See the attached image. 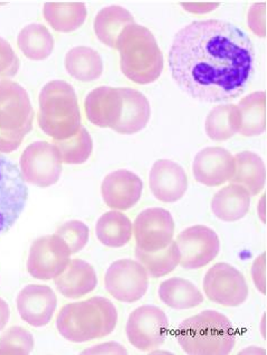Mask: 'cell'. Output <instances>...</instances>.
Masks as SVG:
<instances>
[{
	"mask_svg": "<svg viewBox=\"0 0 267 355\" xmlns=\"http://www.w3.org/2000/svg\"><path fill=\"white\" fill-rule=\"evenodd\" d=\"M116 324V306L99 296L67 304L56 318L58 333L73 343H85L105 338L113 332Z\"/></svg>",
	"mask_w": 267,
	"mask_h": 355,
	"instance_id": "7a4b0ae2",
	"label": "cell"
},
{
	"mask_svg": "<svg viewBox=\"0 0 267 355\" xmlns=\"http://www.w3.org/2000/svg\"><path fill=\"white\" fill-rule=\"evenodd\" d=\"M54 146L62 164L67 165L84 164L93 152V140L84 127L68 139L56 140Z\"/></svg>",
	"mask_w": 267,
	"mask_h": 355,
	"instance_id": "d6a6232c",
	"label": "cell"
},
{
	"mask_svg": "<svg viewBox=\"0 0 267 355\" xmlns=\"http://www.w3.org/2000/svg\"><path fill=\"white\" fill-rule=\"evenodd\" d=\"M19 70V60L10 44L0 37V78H12Z\"/></svg>",
	"mask_w": 267,
	"mask_h": 355,
	"instance_id": "d590c367",
	"label": "cell"
},
{
	"mask_svg": "<svg viewBox=\"0 0 267 355\" xmlns=\"http://www.w3.org/2000/svg\"><path fill=\"white\" fill-rule=\"evenodd\" d=\"M235 158L227 149L207 147L196 155L192 173L198 183L216 187L230 182L235 174Z\"/></svg>",
	"mask_w": 267,
	"mask_h": 355,
	"instance_id": "9a60e30c",
	"label": "cell"
},
{
	"mask_svg": "<svg viewBox=\"0 0 267 355\" xmlns=\"http://www.w3.org/2000/svg\"><path fill=\"white\" fill-rule=\"evenodd\" d=\"M38 103V125L55 141L68 139L82 128L79 100L74 87L67 82H48L42 89Z\"/></svg>",
	"mask_w": 267,
	"mask_h": 355,
	"instance_id": "5b68a950",
	"label": "cell"
},
{
	"mask_svg": "<svg viewBox=\"0 0 267 355\" xmlns=\"http://www.w3.org/2000/svg\"><path fill=\"white\" fill-rule=\"evenodd\" d=\"M253 42L243 29L218 19L192 21L174 35L169 67L192 99L228 101L244 94L254 72Z\"/></svg>",
	"mask_w": 267,
	"mask_h": 355,
	"instance_id": "6da1fadb",
	"label": "cell"
},
{
	"mask_svg": "<svg viewBox=\"0 0 267 355\" xmlns=\"http://www.w3.org/2000/svg\"><path fill=\"white\" fill-rule=\"evenodd\" d=\"M68 74L81 82L95 81L103 73V62L99 53L86 46L74 47L65 56Z\"/></svg>",
	"mask_w": 267,
	"mask_h": 355,
	"instance_id": "f1b7e54d",
	"label": "cell"
},
{
	"mask_svg": "<svg viewBox=\"0 0 267 355\" xmlns=\"http://www.w3.org/2000/svg\"><path fill=\"white\" fill-rule=\"evenodd\" d=\"M250 207V194L239 184H230L216 193L212 200V211L224 222L239 221Z\"/></svg>",
	"mask_w": 267,
	"mask_h": 355,
	"instance_id": "7402d4cb",
	"label": "cell"
},
{
	"mask_svg": "<svg viewBox=\"0 0 267 355\" xmlns=\"http://www.w3.org/2000/svg\"><path fill=\"white\" fill-rule=\"evenodd\" d=\"M252 277L256 288L263 295H266V254H261L254 261Z\"/></svg>",
	"mask_w": 267,
	"mask_h": 355,
	"instance_id": "8d00e7d4",
	"label": "cell"
},
{
	"mask_svg": "<svg viewBox=\"0 0 267 355\" xmlns=\"http://www.w3.org/2000/svg\"><path fill=\"white\" fill-rule=\"evenodd\" d=\"M132 227L137 248L147 252L163 250L174 239V218L172 213L161 207L142 211Z\"/></svg>",
	"mask_w": 267,
	"mask_h": 355,
	"instance_id": "5bb4252c",
	"label": "cell"
},
{
	"mask_svg": "<svg viewBox=\"0 0 267 355\" xmlns=\"http://www.w3.org/2000/svg\"><path fill=\"white\" fill-rule=\"evenodd\" d=\"M121 71L137 85H150L159 79L163 56L154 34L147 27L132 24L125 27L116 42Z\"/></svg>",
	"mask_w": 267,
	"mask_h": 355,
	"instance_id": "277c9868",
	"label": "cell"
},
{
	"mask_svg": "<svg viewBox=\"0 0 267 355\" xmlns=\"http://www.w3.org/2000/svg\"><path fill=\"white\" fill-rule=\"evenodd\" d=\"M158 293L165 305L178 311L195 309L203 302V295L197 286L181 277H172L163 282Z\"/></svg>",
	"mask_w": 267,
	"mask_h": 355,
	"instance_id": "603a6c76",
	"label": "cell"
},
{
	"mask_svg": "<svg viewBox=\"0 0 267 355\" xmlns=\"http://www.w3.org/2000/svg\"><path fill=\"white\" fill-rule=\"evenodd\" d=\"M203 288L210 302L225 307L243 305L250 293L241 271L225 262H218L207 271Z\"/></svg>",
	"mask_w": 267,
	"mask_h": 355,
	"instance_id": "ba28073f",
	"label": "cell"
},
{
	"mask_svg": "<svg viewBox=\"0 0 267 355\" xmlns=\"http://www.w3.org/2000/svg\"><path fill=\"white\" fill-rule=\"evenodd\" d=\"M18 47L24 55L33 61H43L54 50V38L41 24H30L21 29L17 37Z\"/></svg>",
	"mask_w": 267,
	"mask_h": 355,
	"instance_id": "4dcf8cb0",
	"label": "cell"
},
{
	"mask_svg": "<svg viewBox=\"0 0 267 355\" xmlns=\"http://www.w3.org/2000/svg\"><path fill=\"white\" fill-rule=\"evenodd\" d=\"M149 185L154 198L163 203L179 201L188 189V178L185 169L174 160L160 159L154 164Z\"/></svg>",
	"mask_w": 267,
	"mask_h": 355,
	"instance_id": "ac0fdd59",
	"label": "cell"
},
{
	"mask_svg": "<svg viewBox=\"0 0 267 355\" xmlns=\"http://www.w3.org/2000/svg\"><path fill=\"white\" fill-rule=\"evenodd\" d=\"M125 333L132 347L140 351H154L166 342L169 320L157 306H141L129 316Z\"/></svg>",
	"mask_w": 267,
	"mask_h": 355,
	"instance_id": "52a82bcc",
	"label": "cell"
},
{
	"mask_svg": "<svg viewBox=\"0 0 267 355\" xmlns=\"http://www.w3.org/2000/svg\"><path fill=\"white\" fill-rule=\"evenodd\" d=\"M71 254L68 245L56 233L42 236L33 242L27 259V270L35 279H54L70 263Z\"/></svg>",
	"mask_w": 267,
	"mask_h": 355,
	"instance_id": "8fae6325",
	"label": "cell"
},
{
	"mask_svg": "<svg viewBox=\"0 0 267 355\" xmlns=\"http://www.w3.org/2000/svg\"><path fill=\"white\" fill-rule=\"evenodd\" d=\"M235 158V174L230 182L239 184L250 192V196H257L264 189L266 183V168L259 155L253 152H241Z\"/></svg>",
	"mask_w": 267,
	"mask_h": 355,
	"instance_id": "cb8c5ba5",
	"label": "cell"
},
{
	"mask_svg": "<svg viewBox=\"0 0 267 355\" xmlns=\"http://www.w3.org/2000/svg\"><path fill=\"white\" fill-rule=\"evenodd\" d=\"M176 242L181 254L179 265L185 269H199L210 265L221 250L217 233L206 225L187 227Z\"/></svg>",
	"mask_w": 267,
	"mask_h": 355,
	"instance_id": "4fadbf2b",
	"label": "cell"
},
{
	"mask_svg": "<svg viewBox=\"0 0 267 355\" xmlns=\"http://www.w3.org/2000/svg\"><path fill=\"white\" fill-rule=\"evenodd\" d=\"M122 96V114L113 130L118 134H137L148 125L151 107L148 99L140 91L131 87H120Z\"/></svg>",
	"mask_w": 267,
	"mask_h": 355,
	"instance_id": "44dd1931",
	"label": "cell"
},
{
	"mask_svg": "<svg viewBox=\"0 0 267 355\" xmlns=\"http://www.w3.org/2000/svg\"><path fill=\"white\" fill-rule=\"evenodd\" d=\"M43 15L56 32L71 33L84 24L87 10L84 3H46Z\"/></svg>",
	"mask_w": 267,
	"mask_h": 355,
	"instance_id": "4316f807",
	"label": "cell"
},
{
	"mask_svg": "<svg viewBox=\"0 0 267 355\" xmlns=\"http://www.w3.org/2000/svg\"><path fill=\"white\" fill-rule=\"evenodd\" d=\"M28 198V189L21 171L0 155V234L16 223Z\"/></svg>",
	"mask_w": 267,
	"mask_h": 355,
	"instance_id": "9c48e42d",
	"label": "cell"
},
{
	"mask_svg": "<svg viewBox=\"0 0 267 355\" xmlns=\"http://www.w3.org/2000/svg\"><path fill=\"white\" fill-rule=\"evenodd\" d=\"M19 171L27 183L50 187L62 174V162L54 144L35 141L27 146L19 160Z\"/></svg>",
	"mask_w": 267,
	"mask_h": 355,
	"instance_id": "7c38bea8",
	"label": "cell"
},
{
	"mask_svg": "<svg viewBox=\"0 0 267 355\" xmlns=\"http://www.w3.org/2000/svg\"><path fill=\"white\" fill-rule=\"evenodd\" d=\"M127 349L121 344L116 342L100 344L96 347H91L83 352V354H127Z\"/></svg>",
	"mask_w": 267,
	"mask_h": 355,
	"instance_id": "74e56055",
	"label": "cell"
},
{
	"mask_svg": "<svg viewBox=\"0 0 267 355\" xmlns=\"http://www.w3.org/2000/svg\"><path fill=\"white\" fill-rule=\"evenodd\" d=\"M176 336L181 349L192 355H227L236 344L235 327L230 318L212 309L186 318Z\"/></svg>",
	"mask_w": 267,
	"mask_h": 355,
	"instance_id": "3957f363",
	"label": "cell"
},
{
	"mask_svg": "<svg viewBox=\"0 0 267 355\" xmlns=\"http://www.w3.org/2000/svg\"><path fill=\"white\" fill-rule=\"evenodd\" d=\"M134 24V16L121 6H109L96 15L94 32L96 37L107 46L116 49V42L125 27Z\"/></svg>",
	"mask_w": 267,
	"mask_h": 355,
	"instance_id": "d4e9b609",
	"label": "cell"
},
{
	"mask_svg": "<svg viewBox=\"0 0 267 355\" xmlns=\"http://www.w3.org/2000/svg\"><path fill=\"white\" fill-rule=\"evenodd\" d=\"M141 178L127 169H119L105 176L102 183L103 201L116 211L130 210L142 196Z\"/></svg>",
	"mask_w": 267,
	"mask_h": 355,
	"instance_id": "e0dca14e",
	"label": "cell"
},
{
	"mask_svg": "<svg viewBox=\"0 0 267 355\" xmlns=\"http://www.w3.org/2000/svg\"><path fill=\"white\" fill-rule=\"evenodd\" d=\"M241 111L236 105H221L210 111L205 123L208 137L215 141H225L241 130Z\"/></svg>",
	"mask_w": 267,
	"mask_h": 355,
	"instance_id": "f546056e",
	"label": "cell"
},
{
	"mask_svg": "<svg viewBox=\"0 0 267 355\" xmlns=\"http://www.w3.org/2000/svg\"><path fill=\"white\" fill-rule=\"evenodd\" d=\"M10 318V309H9L8 304L0 298V331H3L6 327L7 323Z\"/></svg>",
	"mask_w": 267,
	"mask_h": 355,
	"instance_id": "f35d334b",
	"label": "cell"
},
{
	"mask_svg": "<svg viewBox=\"0 0 267 355\" xmlns=\"http://www.w3.org/2000/svg\"><path fill=\"white\" fill-rule=\"evenodd\" d=\"M104 285L114 300L122 303H136L148 291L149 275L139 261L118 260L105 272Z\"/></svg>",
	"mask_w": 267,
	"mask_h": 355,
	"instance_id": "30bf717a",
	"label": "cell"
},
{
	"mask_svg": "<svg viewBox=\"0 0 267 355\" xmlns=\"http://www.w3.org/2000/svg\"><path fill=\"white\" fill-rule=\"evenodd\" d=\"M34 336L26 329L12 327L0 338V355H26L34 349Z\"/></svg>",
	"mask_w": 267,
	"mask_h": 355,
	"instance_id": "836d02e7",
	"label": "cell"
},
{
	"mask_svg": "<svg viewBox=\"0 0 267 355\" xmlns=\"http://www.w3.org/2000/svg\"><path fill=\"white\" fill-rule=\"evenodd\" d=\"M136 257L138 261L145 267L149 276L154 278L167 276L177 268L181 262L177 242L174 240L168 247L156 252H147L136 248Z\"/></svg>",
	"mask_w": 267,
	"mask_h": 355,
	"instance_id": "1f68e13d",
	"label": "cell"
},
{
	"mask_svg": "<svg viewBox=\"0 0 267 355\" xmlns=\"http://www.w3.org/2000/svg\"><path fill=\"white\" fill-rule=\"evenodd\" d=\"M56 288L64 297L77 300L90 294L98 286L93 267L82 259H73L59 276L54 278Z\"/></svg>",
	"mask_w": 267,
	"mask_h": 355,
	"instance_id": "ffe728a7",
	"label": "cell"
},
{
	"mask_svg": "<svg viewBox=\"0 0 267 355\" xmlns=\"http://www.w3.org/2000/svg\"><path fill=\"white\" fill-rule=\"evenodd\" d=\"M56 234L64 240L70 248L71 254H74L84 249L89 242L90 231L83 222L73 220L58 227Z\"/></svg>",
	"mask_w": 267,
	"mask_h": 355,
	"instance_id": "e575fe53",
	"label": "cell"
},
{
	"mask_svg": "<svg viewBox=\"0 0 267 355\" xmlns=\"http://www.w3.org/2000/svg\"><path fill=\"white\" fill-rule=\"evenodd\" d=\"M96 238L109 248H121L128 245L134 227L128 216L119 211H110L99 218L95 227Z\"/></svg>",
	"mask_w": 267,
	"mask_h": 355,
	"instance_id": "484cf974",
	"label": "cell"
},
{
	"mask_svg": "<svg viewBox=\"0 0 267 355\" xmlns=\"http://www.w3.org/2000/svg\"><path fill=\"white\" fill-rule=\"evenodd\" d=\"M120 87H99L87 94L84 102L86 118L100 128L113 129L122 114Z\"/></svg>",
	"mask_w": 267,
	"mask_h": 355,
	"instance_id": "d6986e66",
	"label": "cell"
},
{
	"mask_svg": "<svg viewBox=\"0 0 267 355\" xmlns=\"http://www.w3.org/2000/svg\"><path fill=\"white\" fill-rule=\"evenodd\" d=\"M18 313L21 320L33 327H46L52 320L57 297L50 287L45 285H28L18 294Z\"/></svg>",
	"mask_w": 267,
	"mask_h": 355,
	"instance_id": "2e32d148",
	"label": "cell"
},
{
	"mask_svg": "<svg viewBox=\"0 0 267 355\" xmlns=\"http://www.w3.org/2000/svg\"><path fill=\"white\" fill-rule=\"evenodd\" d=\"M34 110L27 91L10 80L0 81V132L23 143L30 132Z\"/></svg>",
	"mask_w": 267,
	"mask_h": 355,
	"instance_id": "8992f818",
	"label": "cell"
},
{
	"mask_svg": "<svg viewBox=\"0 0 267 355\" xmlns=\"http://www.w3.org/2000/svg\"><path fill=\"white\" fill-rule=\"evenodd\" d=\"M241 111V132L245 137H255L266 130V94L257 91L239 102Z\"/></svg>",
	"mask_w": 267,
	"mask_h": 355,
	"instance_id": "83f0119b",
	"label": "cell"
}]
</instances>
